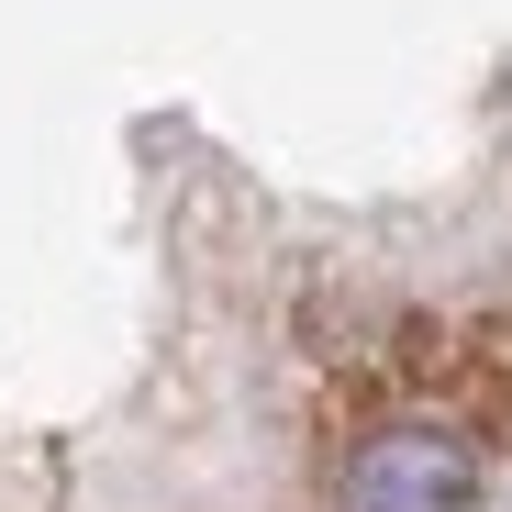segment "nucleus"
<instances>
[{"mask_svg":"<svg viewBox=\"0 0 512 512\" xmlns=\"http://www.w3.org/2000/svg\"><path fill=\"white\" fill-rule=\"evenodd\" d=\"M346 512H479V446L446 423H379L346 457Z\"/></svg>","mask_w":512,"mask_h":512,"instance_id":"nucleus-1","label":"nucleus"}]
</instances>
